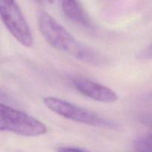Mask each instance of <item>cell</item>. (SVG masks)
<instances>
[{"label": "cell", "mask_w": 152, "mask_h": 152, "mask_svg": "<svg viewBox=\"0 0 152 152\" xmlns=\"http://www.w3.org/2000/svg\"><path fill=\"white\" fill-rule=\"evenodd\" d=\"M37 19L42 35L53 48L86 63L99 65L104 62L102 55L82 44L48 13L41 10Z\"/></svg>", "instance_id": "1"}, {"label": "cell", "mask_w": 152, "mask_h": 152, "mask_svg": "<svg viewBox=\"0 0 152 152\" xmlns=\"http://www.w3.org/2000/svg\"><path fill=\"white\" fill-rule=\"evenodd\" d=\"M45 106L55 114L76 123L102 129H114L117 124L96 113L76 105L64 99L48 96L43 99Z\"/></svg>", "instance_id": "2"}, {"label": "cell", "mask_w": 152, "mask_h": 152, "mask_svg": "<svg viewBox=\"0 0 152 152\" xmlns=\"http://www.w3.org/2000/svg\"><path fill=\"white\" fill-rule=\"evenodd\" d=\"M0 130L24 137H37L47 132V127L35 117L1 103Z\"/></svg>", "instance_id": "3"}, {"label": "cell", "mask_w": 152, "mask_h": 152, "mask_svg": "<svg viewBox=\"0 0 152 152\" xmlns=\"http://www.w3.org/2000/svg\"><path fill=\"white\" fill-rule=\"evenodd\" d=\"M0 14L5 28L23 46L31 48L34 37L23 13L15 0H0Z\"/></svg>", "instance_id": "4"}, {"label": "cell", "mask_w": 152, "mask_h": 152, "mask_svg": "<svg viewBox=\"0 0 152 152\" xmlns=\"http://www.w3.org/2000/svg\"><path fill=\"white\" fill-rule=\"evenodd\" d=\"M72 84L82 94L97 102L112 103L118 98L111 88L85 77H75L72 80Z\"/></svg>", "instance_id": "5"}, {"label": "cell", "mask_w": 152, "mask_h": 152, "mask_svg": "<svg viewBox=\"0 0 152 152\" xmlns=\"http://www.w3.org/2000/svg\"><path fill=\"white\" fill-rule=\"evenodd\" d=\"M62 10L65 16L77 25L91 28L90 19L77 0H62Z\"/></svg>", "instance_id": "6"}, {"label": "cell", "mask_w": 152, "mask_h": 152, "mask_svg": "<svg viewBox=\"0 0 152 152\" xmlns=\"http://www.w3.org/2000/svg\"><path fill=\"white\" fill-rule=\"evenodd\" d=\"M136 147L140 152H152V134L139 138L136 142Z\"/></svg>", "instance_id": "7"}, {"label": "cell", "mask_w": 152, "mask_h": 152, "mask_svg": "<svg viewBox=\"0 0 152 152\" xmlns=\"http://www.w3.org/2000/svg\"><path fill=\"white\" fill-rule=\"evenodd\" d=\"M137 56L140 59L152 60V43L148 46H147L143 50L138 52Z\"/></svg>", "instance_id": "8"}, {"label": "cell", "mask_w": 152, "mask_h": 152, "mask_svg": "<svg viewBox=\"0 0 152 152\" xmlns=\"http://www.w3.org/2000/svg\"><path fill=\"white\" fill-rule=\"evenodd\" d=\"M58 152H87L79 148L74 147H62L58 150Z\"/></svg>", "instance_id": "9"}, {"label": "cell", "mask_w": 152, "mask_h": 152, "mask_svg": "<svg viewBox=\"0 0 152 152\" xmlns=\"http://www.w3.org/2000/svg\"><path fill=\"white\" fill-rule=\"evenodd\" d=\"M45 1H48V2H49V3H53L54 0H45Z\"/></svg>", "instance_id": "10"}, {"label": "cell", "mask_w": 152, "mask_h": 152, "mask_svg": "<svg viewBox=\"0 0 152 152\" xmlns=\"http://www.w3.org/2000/svg\"></svg>", "instance_id": "11"}]
</instances>
